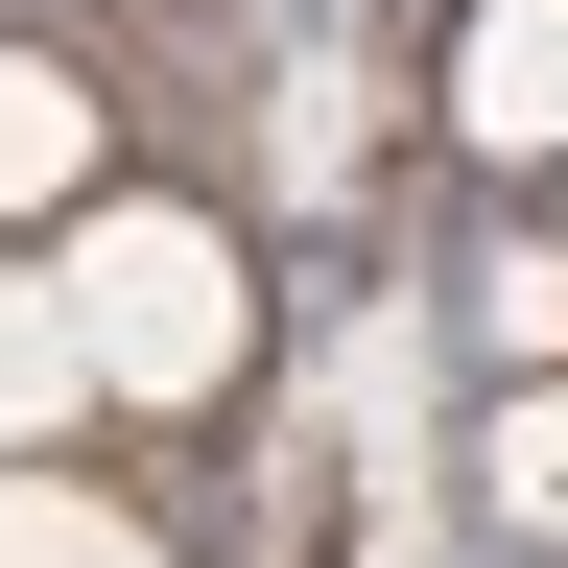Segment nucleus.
Segmentation results:
<instances>
[{
  "label": "nucleus",
  "mask_w": 568,
  "mask_h": 568,
  "mask_svg": "<svg viewBox=\"0 0 568 568\" xmlns=\"http://www.w3.org/2000/svg\"><path fill=\"white\" fill-rule=\"evenodd\" d=\"M48 308L95 332V426H190V403H237V355H261V284H237V237H213L190 190H95L71 261H48Z\"/></svg>",
  "instance_id": "nucleus-1"
},
{
  "label": "nucleus",
  "mask_w": 568,
  "mask_h": 568,
  "mask_svg": "<svg viewBox=\"0 0 568 568\" xmlns=\"http://www.w3.org/2000/svg\"><path fill=\"white\" fill-rule=\"evenodd\" d=\"M95 190H119V119H95V71H71L48 24H0V213H48V237H71Z\"/></svg>",
  "instance_id": "nucleus-2"
},
{
  "label": "nucleus",
  "mask_w": 568,
  "mask_h": 568,
  "mask_svg": "<svg viewBox=\"0 0 568 568\" xmlns=\"http://www.w3.org/2000/svg\"><path fill=\"white\" fill-rule=\"evenodd\" d=\"M450 142L474 166H568V0H474L450 24Z\"/></svg>",
  "instance_id": "nucleus-3"
},
{
  "label": "nucleus",
  "mask_w": 568,
  "mask_h": 568,
  "mask_svg": "<svg viewBox=\"0 0 568 568\" xmlns=\"http://www.w3.org/2000/svg\"><path fill=\"white\" fill-rule=\"evenodd\" d=\"M48 450H95V332L48 284H0V474H48Z\"/></svg>",
  "instance_id": "nucleus-4"
},
{
  "label": "nucleus",
  "mask_w": 568,
  "mask_h": 568,
  "mask_svg": "<svg viewBox=\"0 0 568 568\" xmlns=\"http://www.w3.org/2000/svg\"><path fill=\"white\" fill-rule=\"evenodd\" d=\"M474 521H497V545H568V379H497V426H474Z\"/></svg>",
  "instance_id": "nucleus-5"
},
{
  "label": "nucleus",
  "mask_w": 568,
  "mask_h": 568,
  "mask_svg": "<svg viewBox=\"0 0 568 568\" xmlns=\"http://www.w3.org/2000/svg\"><path fill=\"white\" fill-rule=\"evenodd\" d=\"M119 545H142V497H95V450L0 474V568H119Z\"/></svg>",
  "instance_id": "nucleus-6"
},
{
  "label": "nucleus",
  "mask_w": 568,
  "mask_h": 568,
  "mask_svg": "<svg viewBox=\"0 0 568 568\" xmlns=\"http://www.w3.org/2000/svg\"><path fill=\"white\" fill-rule=\"evenodd\" d=\"M474 355L497 379H568V237H474Z\"/></svg>",
  "instance_id": "nucleus-7"
},
{
  "label": "nucleus",
  "mask_w": 568,
  "mask_h": 568,
  "mask_svg": "<svg viewBox=\"0 0 568 568\" xmlns=\"http://www.w3.org/2000/svg\"><path fill=\"white\" fill-rule=\"evenodd\" d=\"M119 568H166V521H142V545H119Z\"/></svg>",
  "instance_id": "nucleus-8"
}]
</instances>
